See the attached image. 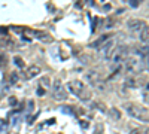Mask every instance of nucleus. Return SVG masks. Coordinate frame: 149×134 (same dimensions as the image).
Wrapping results in <instances>:
<instances>
[{
	"instance_id": "1",
	"label": "nucleus",
	"mask_w": 149,
	"mask_h": 134,
	"mask_svg": "<svg viewBox=\"0 0 149 134\" xmlns=\"http://www.w3.org/2000/svg\"><path fill=\"white\" fill-rule=\"evenodd\" d=\"M67 87H69V90H70L74 95H76L79 100H82V101L91 100V97H93L91 90L86 87V85H85L81 79H73V81H70Z\"/></svg>"
},
{
	"instance_id": "2",
	"label": "nucleus",
	"mask_w": 149,
	"mask_h": 134,
	"mask_svg": "<svg viewBox=\"0 0 149 134\" xmlns=\"http://www.w3.org/2000/svg\"><path fill=\"white\" fill-rule=\"evenodd\" d=\"M124 109H125V112L134 118V119H137V121H143V122H149V112H148V109L139 106V104H136V103H125L124 104Z\"/></svg>"
},
{
	"instance_id": "3",
	"label": "nucleus",
	"mask_w": 149,
	"mask_h": 134,
	"mask_svg": "<svg viewBox=\"0 0 149 134\" xmlns=\"http://www.w3.org/2000/svg\"><path fill=\"white\" fill-rule=\"evenodd\" d=\"M127 57H128V48L124 45H116L109 57V61L112 63V66H119L124 60H127Z\"/></svg>"
},
{
	"instance_id": "4",
	"label": "nucleus",
	"mask_w": 149,
	"mask_h": 134,
	"mask_svg": "<svg viewBox=\"0 0 149 134\" xmlns=\"http://www.w3.org/2000/svg\"><path fill=\"white\" fill-rule=\"evenodd\" d=\"M125 70L131 75L143 72V58L140 57H128L125 60Z\"/></svg>"
},
{
	"instance_id": "5",
	"label": "nucleus",
	"mask_w": 149,
	"mask_h": 134,
	"mask_svg": "<svg viewBox=\"0 0 149 134\" xmlns=\"http://www.w3.org/2000/svg\"><path fill=\"white\" fill-rule=\"evenodd\" d=\"M52 97L58 101H63V100L67 99V91H66L63 82L60 79H55L54 83H52Z\"/></svg>"
},
{
	"instance_id": "6",
	"label": "nucleus",
	"mask_w": 149,
	"mask_h": 134,
	"mask_svg": "<svg viewBox=\"0 0 149 134\" xmlns=\"http://www.w3.org/2000/svg\"><path fill=\"white\" fill-rule=\"evenodd\" d=\"M145 26H146V22H145L143 19H130V21L127 22V28H128L131 33H134V34L140 33V31L145 28Z\"/></svg>"
},
{
	"instance_id": "7",
	"label": "nucleus",
	"mask_w": 149,
	"mask_h": 134,
	"mask_svg": "<svg viewBox=\"0 0 149 134\" xmlns=\"http://www.w3.org/2000/svg\"><path fill=\"white\" fill-rule=\"evenodd\" d=\"M86 79H88V82L93 85V87H95L98 90H103L104 88L103 83H102V78H100V75H98L97 72H94V70L88 72V73H86Z\"/></svg>"
},
{
	"instance_id": "8",
	"label": "nucleus",
	"mask_w": 149,
	"mask_h": 134,
	"mask_svg": "<svg viewBox=\"0 0 149 134\" xmlns=\"http://www.w3.org/2000/svg\"><path fill=\"white\" fill-rule=\"evenodd\" d=\"M116 45H115V40H109L107 43H104L100 49H98V52H100V55L103 57V58H106V60H109V57H110V54H112V51H113V48H115Z\"/></svg>"
},
{
	"instance_id": "9",
	"label": "nucleus",
	"mask_w": 149,
	"mask_h": 134,
	"mask_svg": "<svg viewBox=\"0 0 149 134\" xmlns=\"http://www.w3.org/2000/svg\"><path fill=\"white\" fill-rule=\"evenodd\" d=\"M110 39H112V36H110V34H103L98 40H95V42L91 43V48H98V49H100V48H102L104 43H107Z\"/></svg>"
},
{
	"instance_id": "10",
	"label": "nucleus",
	"mask_w": 149,
	"mask_h": 134,
	"mask_svg": "<svg viewBox=\"0 0 149 134\" xmlns=\"http://www.w3.org/2000/svg\"><path fill=\"white\" fill-rule=\"evenodd\" d=\"M40 73V67L39 66H31L27 72H26V75H24V78L26 79H33V78H36L37 75Z\"/></svg>"
},
{
	"instance_id": "11",
	"label": "nucleus",
	"mask_w": 149,
	"mask_h": 134,
	"mask_svg": "<svg viewBox=\"0 0 149 134\" xmlns=\"http://www.w3.org/2000/svg\"><path fill=\"white\" fill-rule=\"evenodd\" d=\"M140 39L143 43H149V26H145V28L140 31Z\"/></svg>"
},
{
	"instance_id": "12",
	"label": "nucleus",
	"mask_w": 149,
	"mask_h": 134,
	"mask_svg": "<svg viewBox=\"0 0 149 134\" xmlns=\"http://www.w3.org/2000/svg\"><path fill=\"white\" fill-rule=\"evenodd\" d=\"M31 33L37 36V39L45 40V42H51V36H49L48 33H42V31H31Z\"/></svg>"
},
{
	"instance_id": "13",
	"label": "nucleus",
	"mask_w": 149,
	"mask_h": 134,
	"mask_svg": "<svg viewBox=\"0 0 149 134\" xmlns=\"http://www.w3.org/2000/svg\"><path fill=\"white\" fill-rule=\"evenodd\" d=\"M109 115H110V118H113L115 121H118V119L121 118V113H119V110H118V109H115V107H112V109H110Z\"/></svg>"
},
{
	"instance_id": "14",
	"label": "nucleus",
	"mask_w": 149,
	"mask_h": 134,
	"mask_svg": "<svg viewBox=\"0 0 149 134\" xmlns=\"http://www.w3.org/2000/svg\"><path fill=\"white\" fill-rule=\"evenodd\" d=\"M14 63H15V66H18V67H24V61H22V58H21V57H18V55H15V57H14Z\"/></svg>"
},
{
	"instance_id": "15",
	"label": "nucleus",
	"mask_w": 149,
	"mask_h": 134,
	"mask_svg": "<svg viewBox=\"0 0 149 134\" xmlns=\"http://www.w3.org/2000/svg\"><path fill=\"white\" fill-rule=\"evenodd\" d=\"M143 100L149 104V83L146 85V88L143 90Z\"/></svg>"
},
{
	"instance_id": "16",
	"label": "nucleus",
	"mask_w": 149,
	"mask_h": 134,
	"mask_svg": "<svg viewBox=\"0 0 149 134\" xmlns=\"http://www.w3.org/2000/svg\"><path fill=\"white\" fill-rule=\"evenodd\" d=\"M130 134H149V133L145 131V130H142V128H134V130L130 131Z\"/></svg>"
},
{
	"instance_id": "17",
	"label": "nucleus",
	"mask_w": 149,
	"mask_h": 134,
	"mask_svg": "<svg viewBox=\"0 0 149 134\" xmlns=\"http://www.w3.org/2000/svg\"><path fill=\"white\" fill-rule=\"evenodd\" d=\"M143 70L149 72V55L143 58Z\"/></svg>"
},
{
	"instance_id": "18",
	"label": "nucleus",
	"mask_w": 149,
	"mask_h": 134,
	"mask_svg": "<svg viewBox=\"0 0 149 134\" xmlns=\"http://www.w3.org/2000/svg\"><path fill=\"white\" fill-rule=\"evenodd\" d=\"M112 22H113V18H112V17H110V18H107L106 26H104V27H106V28H110V27H112Z\"/></svg>"
},
{
	"instance_id": "19",
	"label": "nucleus",
	"mask_w": 149,
	"mask_h": 134,
	"mask_svg": "<svg viewBox=\"0 0 149 134\" xmlns=\"http://www.w3.org/2000/svg\"><path fill=\"white\" fill-rule=\"evenodd\" d=\"M94 134H103V125H97V128H95Z\"/></svg>"
},
{
	"instance_id": "20",
	"label": "nucleus",
	"mask_w": 149,
	"mask_h": 134,
	"mask_svg": "<svg viewBox=\"0 0 149 134\" xmlns=\"http://www.w3.org/2000/svg\"><path fill=\"white\" fill-rule=\"evenodd\" d=\"M10 82H12V83L17 82V72H14V73L10 75Z\"/></svg>"
},
{
	"instance_id": "21",
	"label": "nucleus",
	"mask_w": 149,
	"mask_h": 134,
	"mask_svg": "<svg viewBox=\"0 0 149 134\" xmlns=\"http://www.w3.org/2000/svg\"><path fill=\"white\" fill-rule=\"evenodd\" d=\"M130 5H131L133 8H136V6H139V5H140V2H136V0H131Z\"/></svg>"
},
{
	"instance_id": "22",
	"label": "nucleus",
	"mask_w": 149,
	"mask_h": 134,
	"mask_svg": "<svg viewBox=\"0 0 149 134\" xmlns=\"http://www.w3.org/2000/svg\"><path fill=\"white\" fill-rule=\"evenodd\" d=\"M148 133H149V131H148Z\"/></svg>"
}]
</instances>
